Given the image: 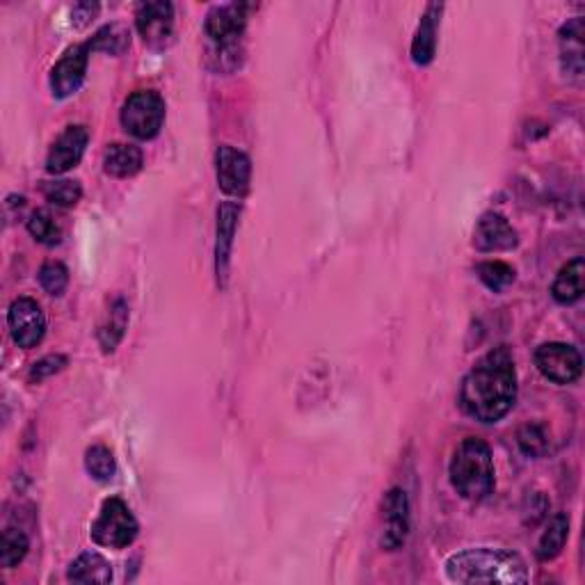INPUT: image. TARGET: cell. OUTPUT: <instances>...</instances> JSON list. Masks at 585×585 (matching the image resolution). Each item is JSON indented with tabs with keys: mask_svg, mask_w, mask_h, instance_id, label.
Instances as JSON below:
<instances>
[{
	"mask_svg": "<svg viewBox=\"0 0 585 585\" xmlns=\"http://www.w3.org/2000/svg\"><path fill=\"white\" fill-rule=\"evenodd\" d=\"M517 400V368L506 346L494 348L471 368L462 382L460 405L471 419L496 423Z\"/></svg>",
	"mask_w": 585,
	"mask_h": 585,
	"instance_id": "obj_1",
	"label": "cell"
},
{
	"mask_svg": "<svg viewBox=\"0 0 585 585\" xmlns=\"http://www.w3.org/2000/svg\"><path fill=\"white\" fill-rule=\"evenodd\" d=\"M446 576L453 583H526L524 558L506 549H464L446 560Z\"/></svg>",
	"mask_w": 585,
	"mask_h": 585,
	"instance_id": "obj_2",
	"label": "cell"
},
{
	"mask_svg": "<svg viewBox=\"0 0 585 585\" xmlns=\"http://www.w3.org/2000/svg\"><path fill=\"white\" fill-rule=\"evenodd\" d=\"M451 485L462 499L471 503L485 501L494 492V460L483 439L469 437L455 451L451 467Z\"/></svg>",
	"mask_w": 585,
	"mask_h": 585,
	"instance_id": "obj_3",
	"label": "cell"
},
{
	"mask_svg": "<svg viewBox=\"0 0 585 585\" xmlns=\"http://www.w3.org/2000/svg\"><path fill=\"white\" fill-rule=\"evenodd\" d=\"M138 531V519L133 517L131 508L119 496H112L103 501L99 517L92 524V540L99 547L126 549L138 538Z\"/></svg>",
	"mask_w": 585,
	"mask_h": 585,
	"instance_id": "obj_4",
	"label": "cell"
},
{
	"mask_svg": "<svg viewBox=\"0 0 585 585\" xmlns=\"http://www.w3.org/2000/svg\"><path fill=\"white\" fill-rule=\"evenodd\" d=\"M165 122V101L154 90H140L128 96L122 108V126L138 140L156 138Z\"/></svg>",
	"mask_w": 585,
	"mask_h": 585,
	"instance_id": "obj_5",
	"label": "cell"
},
{
	"mask_svg": "<svg viewBox=\"0 0 585 585\" xmlns=\"http://www.w3.org/2000/svg\"><path fill=\"white\" fill-rule=\"evenodd\" d=\"M535 366L554 384H572L581 378V352L567 343H544L535 352Z\"/></svg>",
	"mask_w": 585,
	"mask_h": 585,
	"instance_id": "obj_6",
	"label": "cell"
},
{
	"mask_svg": "<svg viewBox=\"0 0 585 585\" xmlns=\"http://www.w3.org/2000/svg\"><path fill=\"white\" fill-rule=\"evenodd\" d=\"M7 323H10V332L16 346L26 350L42 343L46 334V316L42 307L32 298L14 300L10 314H7Z\"/></svg>",
	"mask_w": 585,
	"mask_h": 585,
	"instance_id": "obj_7",
	"label": "cell"
},
{
	"mask_svg": "<svg viewBox=\"0 0 585 585\" xmlns=\"http://www.w3.org/2000/svg\"><path fill=\"white\" fill-rule=\"evenodd\" d=\"M247 10L250 5L231 3L218 5L206 14L204 30L211 37V42L218 48H234L238 46V39L243 37L247 26Z\"/></svg>",
	"mask_w": 585,
	"mask_h": 585,
	"instance_id": "obj_8",
	"label": "cell"
},
{
	"mask_svg": "<svg viewBox=\"0 0 585 585\" xmlns=\"http://www.w3.org/2000/svg\"><path fill=\"white\" fill-rule=\"evenodd\" d=\"M90 53V42L71 46L62 55L60 62L55 64L51 71V92L55 99H69V96H74L80 90V85L85 80L87 62H90Z\"/></svg>",
	"mask_w": 585,
	"mask_h": 585,
	"instance_id": "obj_9",
	"label": "cell"
},
{
	"mask_svg": "<svg viewBox=\"0 0 585 585\" xmlns=\"http://www.w3.org/2000/svg\"><path fill=\"white\" fill-rule=\"evenodd\" d=\"M135 26H138L144 44L151 48H163L172 39L174 30V5L165 0L156 3H142L135 12Z\"/></svg>",
	"mask_w": 585,
	"mask_h": 585,
	"instance_id": "obj_10",
	"label": "cell"
},
{
	"mask_svg": "<svg viewBox=\"0 0 585 585\" xmlns=\"http://www.w3.org/2000/svg\"><path fill=\"white\" fill-rule=\"evenodd\" d=\"M215 170H218V186L224 195L240 197L250 188L252 163L243 151L222 144L215 154Z\"/></svg>",
	"mask_w": 585,
	"mask_h": 585,
	"instance_id": "obj_11",
	"label": "cell"
},
{
	"mask_svg": "<svg viewBox=\"0 0 585 585\" xmlns=\"http://www.w3.org/2000/svg\"><path fill=\"white\" fill-rule=\"evenodd\" d=\"M87 142H90V131L85 126H69L58 140H55L53 149L48 151L46 170L48 174H67L69 170L80 163L83 158Z\"/></svg>",
	"mask_w": 585,
	"mask_h": 585,
	"instance_id": "obj_12",
	"label": "cell"
},
{
	"mask_svg": "<svg viewBox=\"0 0 585 585\" xmlns=\"http://www.w3.org/2000/svg\"><path fill=\"white\" fill-rule=\"evenodd\" d=\"M384 517H387V526H384L382 535V547L387 551H398L407 542V535H410V501H407V494L394 487L387 494V501H384Z\"/></svg>",
	"mask_w": 585,
	"mask_h": 585,
	"instance_id": "obj_13",
	"label": "cell"
},
{
	"mask_svg": "<svg viewBox=\"0 0 585 585\" xmlns=\"http://www.w3.org/2000/svg\"><path fill=\"white\" fill-rule=\"evenodd\" d=\"M474 245L478 252H503L517 247V231L499 213H485L474 231Z\"/></svg>",
	"mask_w": 585,
	"mask_h": 585,
	"instance_id": "obj_14",
	"label": "cell"
},
{
	"mask_svg": "<svg viewBox=\"0 0 585 585\" xmlns=\"http://www.w3.org/2000/svg\"><path fill=\"white\" fill-rule=\"evenodd\" d=\"M560 62L567 78L581 80L583 76V19L574 16L558 32Z\"/></svg>",
	"mask_w": 585,
	"mask_h": 585,
	"instance_id": "obj_15",
	"label": "cell"
},
{
	"mask_svg": "<svg viewBox=\"0 0 585 585\" xmlns=\"http://www.w3.org/2000/svg\"><path fill=\"white\" fill-rule=\"evenodd\" d=\"M240 218V204L224 202L218 208V245H215V270H218V279H227L231 247H234V236Z\"/></svg>",
	"mask_w": 585,
	"mask_h": 585,
	"instance_id": "obj_16",
	"label": "cell"
},
{
	"mask_svg": "<svg viewBox=\"0 0 585 585\" xmlns=\"http://www.w3.org/2000/svg\"><path fill=\"white\" fill-rule=\"evenodd\" d=\"M442 5L432 3L428 5L426 14L421 16L419 30H416V37L412 42V60L419 64V67H426V64L432 62L437 51V26H439V16H442Z\"/></svg>",
	"mask_w": 585,
	"mask_h": 585,
	"instance_id": "obj_17",
	"label": "cell"
},
{
	"mask_svg": "<svg viewBox=\"0 0 585 585\" xmlns=\"http://www.w3.org/2000/svg\"><path fill=\"white\" fill-rule=\"evenodd\" d=\"M142 170V151L135 144L115 142L103 156V172L112 179H128Z\"/></svg>",
	"mask_w": 585,
	"mask_h": 585,
	"instance_id": "obj_18",
	"label": "cell"
},
{
	"mask_svg": "<svg viewBox=\"0 0 585 585\" xmlns=\"http://www.w3.org/2000/svg\"><path fill=\"white\" fill-rule=\"evenodd\" d=\"M67 579L85 585H106L112 581V567L106 558L96 551H85L69 565Z\"/></svg>",
	"mask_w": 585,
	"mask_h": 585,
	"instance_id": "obj_19",
	"label": "cell"
},
{
	"mask_svg": "<svg viewBox=\"0 0 585 585\" xmlns=\"http://www.w3.org/2000/svg\"><path fill=\"white\" fill-rule=\"evenodd\" d=\"M583 275L585 263L583 259H574L558 272L554 286H551V295L560 304H574L581 300L583 295Z\"/></svg>",
	"mask_w": 585,
	"mask_h": 585,
	"instance_id": "obj_20",
	"label": "cell"
},
{
	"mask_svg": "<svg viewBox=\"0 0 585 585\" xmlns=\"http://www.w3.org/2000/svg\"><path fill=\"white\" fill-rule=\"evenodd\" d=\"M567 538H570V517H567L565 512H558V515L551 517V522L544 528L542 538L538 542V558L542 563L554 560L560 551H563Z\"/></svg>",
	"mask_w": 585,
	"mask_h": 585,
	"instance_id": "obj_21",
	"label": "cell"
},
{
	"mask_svg": "<svg viewBox=\"0 0 585 585\" xmlns=\"http://www.w3.org/2000/svg\"><path fill=\"white\" fill-rule=\"evenodd\" d=\"M126 325H128V307L122 298H117L110 304L106 323H103L99 330V343L103 352H112L117 348V343L122 341V336L126 332Z\"/></svg>",
	"mask_w": 585,
	"mask_h": 585,
	"instance_id": "obj_22",
	"label": "cell"
},
{
	"mask_svg": "<svg viewBox=\"0 0 585 585\" xmlns=\"http://www.w3.org/2000/svg\"><path fill=\"white\" fill-rule=\"evenodd\" d=\"M30 549V542L26 538V533L19 531V528H5L3 531V540H0V565L7 567H16L26 558Z\"/></svg>",
	"mask_w": 585,
	"mask_h": 585,
	"instance_id": "obj_23",
	"label": "cell"
},
{
	"mask_svg": "<svg viewBox=\"0 0 585 585\" xmlns=\"http://www.w3.org/2000/svg\"><path fill=\"white\" fill-rule=\"evenodd\" d=\"M128 44H131V32L119 23H110V26H103L96 35L90 39L92 51H106L112 55L124 53Z\"/></svg>",
	"mask_w": 585,
	"mask_h": 585,
	"instance_id": "obj_24",
	"label": "cell"
},
{
	"mask_svg": "<svg viewBox=\"0 0 585 585\" xmlns=\"http://www.w3.org/2000/svg\"><path fill=\"white\" fill-rule=\"evenodd\" d=\"M85 469L94 480H99V483H108V480H112V476H115V471H117L115 455H112L110 448L101 446V444L87 448Z\"/></svg>",
	"mask_w": 585,
	"mask_h": 585,
	"instance_id": "obj_25",
	"label": "cell"
},
{
	"mask_svg": "<svg viewBox=\"0 0 585 585\" xmlns=\"http://www.w3.org/2000/svg\"><path fill=\"white\" fill-rule=\"evenodd\" d=\"M44 197L55 206L71 208L80 202V197H83V188H80L78 181H69V179L46 181L44 183Z\"/></svg>",
	"mask_w": 585,
	"mask_h": 585,
	"instance_id": "obj_26",
	"label": "cell"
},
{
	"mask_svg": "<svg viewBox=\"0 0 585 585\" xmlns=\"http://www.w3.org/2000/svg\"><path fill=\"white\" fill-rule=\"evenodd\" d=\"M28 231H30V236L37 240V243L48 245V247L58 245L62 240V231H60L58 224H55L53 215L48 211L32 213L30 220H28Z\"/></svg>",
	"mask_w": 585,
	"mask_h": 585,
	"instance_id": "obj_27",
	"label": "cell"
},
{
	"mask_svg": "<svg viewBox=\"0 0 585 585\" xmlns=\"http://www.w3.org/2000/svg\"><path fill=\"white\" fill-rule=\"evenodd\" d=\"M478 277H480V282L490 288V291L499 293L515 282V270L503 261H487L478 266Z\"/></svg>",
	"mask_w": 585,
	"mask_h": 585,
	"instance_id": "obj_28",
	"label": "cell"
},
{
	"mask_svg": "<svg viewBox=\"0 0 585 585\" xmlns=\"http://www.w3.org/2000/svg\"><path fill=\"white\" fill-rule=\"evenodd\" d=\"M517 442L519 448H522V453L528 455V458H542V455L549 451V435L540 423H528V426L519 430Z\"/></svg>",
	"mask_w": 585,
	"mask_h": 585,
	"instance_id": "obj_29",
	"label": "cell"
},
{
	"mask_svg": "<svg viewBox=\"0 0 585 585\" xmlns=\"http://www.w3.org/2000/svg\"><path fill=\"white\" fill-rule=\"evenodd\" d=\"M39 284H42L48 295H62L67 291L69 284V270L62 266V263H44L42 270H39Z\"/></svg>",
	"mask_w": 585,
	"mask_h": 585,
	"instance_id": "obj_30",
	"label": "cell"
},
{
	"mask_svg": "<svg viewBox=\"0 0 585 585\" xmlns=\"http://www.w3.org/2000/svg\"><path fill=\"white\" fill-rule=\"evenodd\" d=\"M64 366H67V357H62V355L44 357L42 362H37L30 368V382H42L46 378H51V375L60 373Z\"/></svg>",
	"mask_w": 585,
	"mask_h": 585,
	"instance_id": "obj_31",
	"label": "cell"
},
{
	"mask_svg": "<svg viewBox=\"0 0 585 585\" xmlns=\"http://www.w3.org/2000/svg\"><path fill=\"white\" fill-rule=\"evenodd\" d=\"M96 12H99V5H92V3H78V5L74 7V12H71V16H74V23H76V26H85V23L90 21Z\"/></svg>",
	"mask_w": 585,
	"mask_h": 585,
	"instance_id": "obj_32",
	"label": "cell"
}]
</instances>
